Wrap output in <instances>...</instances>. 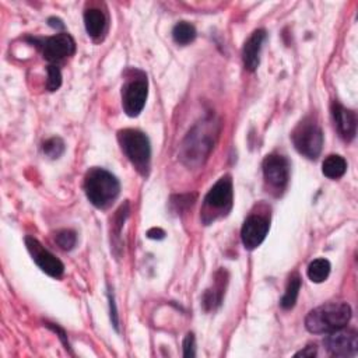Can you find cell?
Listing matches in <instances>:
<instances>
[{
	"mask_svg": "<svg viewBox=\"0 0 358 358\" xmlns=\"http://www.w3.org/2000/svg\"><path fill=\"white\" fill-rule=\"evenodd\" d=\"M217 136L218 125L213 119L196 125L189 132L182 144L181 158L184 160V162L189 167H195L203 162V160L207 158L210 151L213 150Z\"/></svg>",
	"mask_w": 358,
	"mask_h": 358,
	"instance_id": "cell-1",
	"label": "cell"
},
{
	"mask_svg": "<svg viewBox=\"0 0 358 358\" xmlns=\"http://www.w3.org/2000/svg\"><path fill=\"white\" fill-rule=\"evenodd\" d=\"M87 199L97 209L109 207L121 192L117 178L104 168H91L84 178Z\"/></svg>",
	"mask_w": 358,
	"mask_h": 358,
	"instance_id": "cell-2",
	"label": "cell"
},
{
	"mask_svg": "<svg viewBox=\"0 0 358 358\" xmlns=\"http://www.w3.org/2000/svg\"><path fill=\"white\" fill-rule=\"evenodd\" d=\"M351 319V308L346 303H332L312 310L305 318V328L315 335H328L343 329Z\"/></svg>",
	"mask_w": 358,
	"mask_h": 358,
	"instance_id": "cell-3",
	"label": "cell"
},
{
	"mask_svg": "<svg viewBox=\"0 0 358 358\" xmlns=\"http://www.w3.org/2000/svg\"><path fill=\"white\" fill-rule=\"evenodd\" d=\"M117 140L132 165L143 176H147L151 161V147L149 138L140 131L124 129L117 132Z\"/></svg>",
	"mask_w": 358,
	"mask_h": 358,
	"instance_id": "cell-4",
	"label": "cell"
},
{
	"mask_svg": "<svg viewBox=\"0 0 358 358\" xmlns=\"http://www.w3.org/2000/svg\"><path fill=\"white\" fill-rule=\"evenodd\" d=\"M291 138L298 153L310 160H317L319 157L323 147V133L314 119L307 117L298 124Z\"/></svg>",
	"mask_w": 358,
	"mask_h": 358,
	"instance_id": "cell-5",
	"label": "cell"
},
{
	"mask_svg": "<svg viewBox=\"0 0 358 358\" xmlns=\"http://www.w3.org/2000/svg\"><path fill=\"white\" fill-rule=\"evenodd\" d=\"M232 198H234V192H232L231 178L228 175L220 178L205 198L203 218L209 216L206 223L214 221L217 216L227 214L232 207Z\"/></svg>",
	"mask_w": 358,
	"mask_h": 358,
	"instance_id": "cell-6",
	"label": "cell"
},
{
	"mask_svg": "<svg viewBox=\"0 0 358 358\" xmlns=\"http://www.w3.org/2000/svg\"><path fill=\"white\" fill-rule=\"evenodd\" d=\"M149 86L144 76L129 80L122 88V105L128 116H138L147 101Z\"/></svg>",
	"mask_w": 358,
	"mask_h": 358,
	"instance_id": "cell-7",
	"label": "cell"
},
{
	"mask_svg": "<svg viewBox=\"0 0 358 358\" xmlns=\"http://www.w3.org/2000/svg\"><path fill=\"white\" fill-rule=\"evenodd\" d=\"M263 176L270 189L281 194L290 179V164L283 156L272 154L263 161Z\"/></svg>",
	"mask_w": 358,
	"mask_h": 358,
	"instance_id": "cell-8",
	"label": "cell"
},
{
	"mask_svg": "<svg viewBox=\"0 0 358 358\" xmlns=\"http://www.w3.org/2000/svg\"><path fill=\"white\" fill-rule=\"evenodd\" d=\"M26 245L28 252L31 254L34 262L37 263V266L46 273L48 276L53 277V279H59L62 277L64 272H65V266L64 263L59 261L55 255H52L48 249H45L35 238L32 236H27L26 238Z\"/></svg>",
	"mask_w": 358,
	"mask_h": 358,
	"instance_id": "cell-9",
	"label": "cell"
},
{
	"mask_svg": "<svg viewBox=\"0 0 358 358\" xmlns=\"http://www.w3.org/2000/svg\"><path fill=\"white\" fill-rule=\"evenodd\" d=\"M325 339V347L333 357H352L358 351V339L354 330L339 329Z\"/></svg>",
	"mask_w": 358,
	"mask_h": 358,
	"instance_id": "cell-10",
	"label": "cell"
},
{
	"mask_svg": "<svg viewBox=\"0 0 358 358\" xmlns=\"http://www.w3.org/2000/svg\"><path fill=\"white\" fill-rule=\"evenodd\" d=\"M76 52V42L72 35L66 32L49 37L42 44L44 57L49 62L61 61L66 56H72Z\"/></svg>",
	"mask_w": 358,
	"mask_h": 358,
	"instance_id": "cell-11",
	"label": "cell"
},
{
	"mask_svg": "<svg viewBox=\"0 0 358 358\" xmlns=\"http://www.w3.org/2000/svg\"><path fill=\"white\" fill-rule=\"evenodd\" d=\"M269 220L258 216V214H252L249 216L241 229V238H243V244L247 249L252 251L256 249L263 241L269 232Z\"/></svg>",
	"mask_w": 358,
	"mask_h": 358,
	"instance_id": "cell-12",
	"label": "cell"
},
{
	"mask_svg": "<svg viewBox=\"0 0 358 358\" xmlns=\"http://www.w3.org/2000/svg\"><path fill=\"white\" fill-rule=\"evenodd\" d=\"M332 115H333L335 126L337 128V132L340 133V136L344 140L351 142L355 138V133H357L355 113L352 111L344 108L339 102H333Z\"/></svg>",
	"mask_w": 358,
	"mask_h": 358,
	"instance_id": "cell-13",
	"label": "cell"
},
{
	"mask_svg": "<svg viewBox=\"0 0 358 358\" xmlns=\"http://www.w3.org/2000/svg\"><path fill=\"white\" fill-rule=\"evenodd\" d=\"M266 38L265 30H256L248 38L243 50L244 66L249 72H255L261 64V50Z\"/></svg>",
	"mask_w": 358,
	"mask_h": 358,
	"instance_id": "cell-14",
	"label": "cell"
},
{
	"mask_svg": "<svg viewBox=\"0 0 358 358\" xmlns=\"http://www.w3.org/2000/svg\"><path fill=\"white\" fill-rule=\"evenodd\" d=\"M86 31L91 38H100L106 28L105 15L98 9H90L84 13Z\"/></svg>",
	"mask_w": 358,
	"mask_h": 358,
	"instance_id": "cell-15",
	"label": "cell"
},
{
	"mask_svg": "<svg viewBox=\"0 0 358 358\" xmlns=\"http://www.w3.org/2000/svg\"><path fill=\"white\" fill-rule=\"evenodd\" d=\"M347 171V162L341 156L332 154L325 158L322 164V172L329 179H339L341 178Z\"/></svg>",
	"mask_w": 358,
	"mask_h": 358,
	"instance_id": "cell-16",
	"label": "cell"
},
{
	"mask_svg": "<svg viewBox=\"0 0 358 358\" xmlns=\"http://www.w3.org/2000/svg\"><path fill=\"white\" fill-rule=\"evenodd\" d=\"M300 290H301V277L295 273L290 277L285 292H284L281 301H280V305H281L283 310L294 308V305L296 303L298 294H300Z\"/></svg>",
	"mask_w": 358,
	"mask_h": 358,
	"instance_id": "cell-17",
	"label": "cell"
},
{
	"mask_svg": "<svg viewBox=\"0 0 358 358\" xmlns=\"http://www.w3.org/2000/svg\"><path fill=\"white\" fill-rule=\"evenodd\" d=\"M330 262L325 258L315 259L310 266H308V277L314 283H323L329 274H330Z\"/></svg>",
	"mask_w": 358,
	"mask_h": 358,
	"instance_id": "cell-18",
	"label": "cell"
},
{
	"mask_svg": "<svg viewBox=\"0 0 358 358\" xmlns=\"http://www.w3.org/2000/svg\"><path fill=\"white\" fill-rule=\"evenodd\" d=\"M172 37L173 41L179 45H188L191 42L195 41L196 38V30L192 24L187 23V21H181L178 23L173 30H172Z\"/></svg>",
	"mask_w": 358,
	"mask_h": 358,
	"instance_id": "cell-19",
	"label": "cell"
},
{
	"mask_svg": "<svg viewBox=\"0 0 358 358\" xmlns=\"http://www.w3.org/2000/svg\"><path fill=\"white\" fill-rule=\"evenodd\" d=\"M55 240L64 251H72L77 244V234L73 229H62L56 234Z\"/></svg>",
	"mask_w": 358,
	"mask_h": 358,
	"instance_id": "cell-20",
	"label": "cell"
},
{
	"mask_svg": "<svg viewBox=\"0 0 358 358\" xmlns=\"http://www.w3.org/2000/svg\"><path fill=\"white\" fill-rule=\"evenodd\" d=\"M44 153L49 158H59L65 153V142L61 138H52L44 143Z\"/></svg>",
	"mask_w": 358,
	"mask_h": 358,
	"instance_id": "cell-21",
	"label": "cell"
},
{
	"mask_svg": "<svg viewBox=\"0 0 358 358\" xmlns=\"http://www.w3.org/2000/svg\"><path fill=\"white\" fill-rule=\"evenodd\" d=\"M62 86V73L59 70L57 66L49 65L48 66V82L46 87L49 91H56L59 87Z\"/></svg>",
	"mask_w": 358,
	"mask_h": 358,
	"instance_id": "cell-22",
	"label": "cell"
},
{
	"mask_svg": "<svg viewBox=\"0 0 358 358\" xmlns=\"http://www.w3.org/2000/svg\"><path fill=\"white\" fill-rule=\"evenodd\" d=\"M184 357L194 358L196 357V341L194 333H188L184 340Z\"/></svg>",
	"mask_w": 358,
	"mask_h": 358,
	"instance_id": "cell-23",
	"label": "cell"
},
{
	"mask_svg": "<svg viewBox=\"0 0 358 358\" xmlns=\"http://www.w3.org/2000/svg\"><path fill=\"white\" fill-rule=\"evenodd\" d=\"M46 326L49 328V329H52L53 332H56L57 335H59V339H61L62 341H64V344L66 346V348L68 350H70V346H69V341H68V337H66V333L61 329V328H59V326H55L53 323H46Z\"/></svg>",
	"mask_w": 358,
	"mask_h": 358,
	"instance_id": "cell-24",
	"label": "cell"
},
{
	"mask_svg": "<svg viewBox=\"0 0 358 358\" xmlns=\"http://www.w3.org/2000/svg\"><path fill=\"white\" fill-rule=\"evenodd\" d=\"M317 346L315 344H310L308 347H305L304 350H301V351H298L296 354H295V357H307V358H312V357H315L317 355Z\"/></svg>",
	"mask_w": 358,
	"mask_h": 358,
	"instance_id": "cell-25",
	"label": "cell"
},
{
	"mask_svg": "<svg viewBox=\"0 0 358 358\" xmlns=\"http://www.w3.org/2000/svg\"><path fill=\"white\" fill-rule=\"evenodd\" d=\"M109 307H111V321L113 328L117 330V312H116V307H115V301H113V296L109 292Z\"/></svg>",
	"mask_w": 358,
	"mask_h": 358,
	"instance_id": "cell-26",
	"label": "cell"
},
{
	"mask_svg": "<svg viewBox=\"0 0 358 358\" xmlns=\"http://www.w3.org/2000/svg\"><path fill=\"white\" fill-rule=\"evenodd\" d=\"M147 236L150 238V240H164L165 232L161 228H151L147 231Z\"/></svg>",
	"mask_w": 358,
	"mask_h": 358,
	"instance_id": "cell-27",
	"label": "cell"
},
{
	"mask_svg": "<svg viewBox=\"0 0 358 358\" xmlns=\"http://www.w3.org/2000/svg\"><path fill=\"white\" fill-rule=\"evenodd\" d=\"M48 23H49V26L50 27H57V28H64V23L61 21V20H59V19H55V17H52V19H49L48 20Z\"/></svg>",
	"mask_w": 358,
	"mask_h": 358,
	"instance_id": "cell-28",
	"label": "cell"
}]
</instances>
